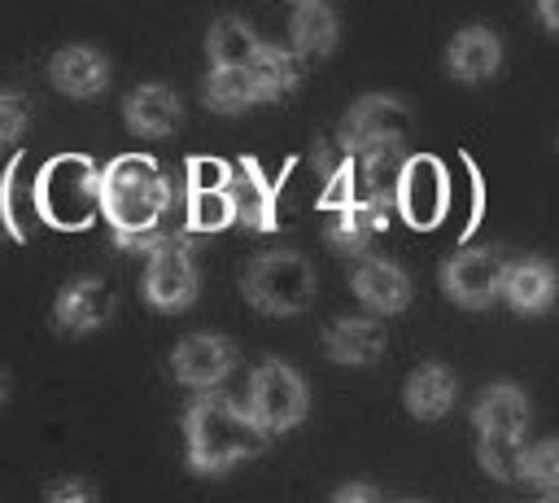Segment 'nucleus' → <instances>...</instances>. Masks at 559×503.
<instances>
[{
  "label": "nucleus",
  "instance_id": "obj_5",
  "mask_svg": "<svg viewBox=\"0 0 559 503\" xmlns=\"http://www.w3.org/2000/svg\"><path fill=\"white\" fill-rule=\"evenodd\" d=\"M44 214H52L61 227H79L100 206V171L83 157H61L39 179Z\"/></svg>",
  "mask_w": 559,
  "mask_h": 503
},
{
  "label": "nucleus",
  "instance_id": "obj_9",
  "mask_svg": "<svg viewBox=\"0 0 559 503\" xmlns=\"http://www.w3.org/2000/svg\"><path fill=\"white\" fill-rule=\"evenodd\" d=\"M445 201H450L445 166L437 157H406L393 188V206L402 210V219L415 227H432L445 214Z\"/></svg>",
  "mask_w": 559,
  "mask_h": 503
},
{
  "label": "nucleus",
  "instance_id": "obj_27",
  "mask_svg": "<svg viewBox=\"0 0 559 503\" xmlns=\"http://www.w3.org/2000/svg\"><path fill=\"white\" fill-rule=\"evenodd\" d=\"M524 481L542 494H559V437H542L524 446Z\"/></svg>",
  "mask_w": 559,
  "mask_h": 503
},
{
  "label": "nucleus",
  "instance_id": "obj_35",
  "mask_svg": "<svg viewBox=\"0 0 559 503\" xmlns=\"http://www.w3.org/2000/svg\"><path fill=\"white\" fill-rule=\"evenodd\" d=\"M4 398H9V376L0 372V407H4Z\"/></svg>",
  "mask_w": 559,
  "mask_h": 503
},
{
  "label": "nucleus",
  "instance_id": "obj_31",
  "mask_svg": "<svg viewBox=\"0 0 559 503\" xmlns=\"http://www.w3.org/2000/svg\"><path fill=\"white\" fill-rule=\"evenodd\" d=\"M231 179V166L218 157H192L188 162V188H223Z\"/></svg>",
  "mask_w": 559,
  "mask_h": 503
},
{
  "label": "nucleus",
  "instance_id": "obj_23",
  "mask_svg": "<svg viewBox=\"0 0 559 503\" xmlns=\"http://www.w3.org/2000/svg\"><path fill=\"white\" fill-rule=\"evenodd\" d=\"M201 101L214 114H240V109L258 105V83H253L249 66H210V74L201 83Z\"/></svg>",
  "mask_w": 559,
  "mask_h": 503
},
{
  "label": "nucleus",
  "instance_id": "obj_19",
  "mask_svg": "<svg viewBox=\"0 0 559 503\" xmlns=\"http://www.w3.org/2000/svg\"><path fill=\"white\" fill-rule=\"evenodd\" d=\"M459 398V376L445 367V363H424L406 376V389H402V402L415 420H441Z\"/></svg>",
  "mask_w": 559,
  "mask_h": 503
},
{
  "label": "nucleus",
  "instance_id": "obj_17",
  "mask_svg": "<svg viewBox=\"0 0 559 503\" xmlns=\"http://www.w3.org/2000/svg\"><path fill=\"white\" fill-rule=\"evenodd\" d=\"M502 297L515 315H546L559 297V271L542 258H524V262H511L507 267V280H502Z\"/></svg>",
  "mask_w": 559,
  "mask_h": 503
},
{
  "label": "nucleus",
  "instance_id": "obj_34",
  "mask_svg": "<svg viewBox=\"0 0 559 503\" xmlns=\"http://www.w3.org/2000/svg\"><path fill=\"white\" fill-rule=\"evenodd\" d=\"M537 17H542L546 31L559 35V0H537Z\"/></svg>",
  "mask_w": 559,
  "mask_h": 503
},
{
  "label": "nucleus",
  "instance_id": "obj_21",
  "mask_svg": "<svg viewBox=\"0 0 559 503\" xmlns=\"http://www.w3.org/2000/svg\"><path fill=\"white\" fill-rule=\"evenodd\" d=\"M288 35H293V48L301 57H328L341 39V26H336V13L323 0H297Z\"/></svg>",
  "mask_w": 559,
  "mask_h": 503
},
{
  "label": "nucleus",
  "instance_id": "obj_4",
  "mask_svg": "<svg viewBox=\"0 0 559 503\" xmlns=\"http://www.w3.org/2000/svg\"><path fill=\"white\" fill-rule=\"evenodd\" d=\"M249 411L266 424V433H284V429L301 424L306 411H310L306 376L293 372V367L280 363V359L258 363L253 376H249Z\"/></svg>",
  "mask_w": 559,
  "mask_h": 503
},
{
  "label": "nucleus",
  "instance_id": "obj_29",
  "mask_svg": "<svg viewBox=\"0 0 559 503\" xmlns=\"http://www.w3.org/2000/svg\"><path fill=\"white\" fill-rule=\"evenodd\" d=\"M358 201V166L354 157L345 153V162L323 179V192H319V210H345Z\"/></svg>",
  "mask_w": 559,
  "mask_h": 503
},
{
  "label": "nucleus",
  "instance_id": "obj_13",
  "mask_svg": "<svg viewBox=\"0 0 559 503\" xmlns=\"http://www.w3.org/2000/svg\"><path fill=\"white\" fill-rule=\"evenodd\" d=\"M48 79L61 96H74V101L100 96L109 87V57L100 48H87V44H66L48 61Z\"/></svg>",
  "mask_w": 559,
  "mask_h": 503
},
{
  "label": "nucleus",
  "instance_id": "obj_2",
  "mask_svg": "<svg viewBox=\"0 0 559 503\" xmlns=\"http://www.w3.org/2000/svg\"><path fill=\"white\" fill-rule=\"evenodd\" d=\"M170 201H175L170 179L144 153H122L100 171V210L114 223V232L157 227Z\"/></svg>",
  "mask_w": 559,
  "mask_h": 503
},
{
  "label": "nucleus",
  "instance_id": "obj_26",
  "mask_svg": "<svg viewBox=\"0 0 559 503\" xmlns=\"http://www.w3.org/2000/svg\"><path fill=\"white\" fill-rule=\"evenodd\" d=\"M236 223V206H231V188H188V227L197 232H218Z\"/></svg>",
  "mask_w": 559,
  "mask_h": 503
},
{
  "label": "nucleus",
  "instance_id": "obj_24",
  "mask_svg": "<svg viewBox=\"0 0 559 503\" xmlns=\"http://www.w3.org/2000/svg\"><path fill=\"white\" fill-rule=\"evenodd\" d=\"M258 48H262L258 31H253L245 17H236V13L218 17V22L210 26V35H205L210 66H249V61L258 57Z\"/></svg>",
  "mask_w": 559,
  "mask_h": 503
},
{
  "label": "nucleus",
  "instance_id": "obj_12",
  "mask_svg": "<svg viewBox=\"0 0 559 503\" xmlns=\"http://www.w3.org/2000/svg\"><path fill=\"white\" fill-rule=\"evenodd\" d=\"M349 289H354V297H358L371 315H397V311H406V302H411V280H406V271H402L397 262H389V258H376V254L358 258V267L349 271Z\"/></svg>",
  "mask_w": 559,
  "mask_h": 503
},
{
  "label": "nucleus",
  "instance_id": "obj_18",
  "mask_svg": "<svg viewBox=\"0 0 559 503\" xmlns=\"http://www.w3.org/2000/svg\"><path fill=\"white\" fill-rule=\"evenodd\" d=\"M231 206H236V223L245 227H258V232H271L275 227V188L266 184V175L258 171V162H236L231 166Z\"/></svg>",
  "mask_w": 559,
  "mask_h": 503
},
{
  "label": "nucleus",
  "instance_id": "obj_22",
  "mask_svg": "<svg viewBox=\"0 0 559 503\" xmlns=\"http://www.w3.org/2000/svg\"><path fill=\"white\" fill-rule=\"evenodd\" d=\"M249 74L258 83V101H284L301 83V52L297 48L262 44L258 57L249 61Z\"/></svg>",
  "mask_w": 559,
  "mask_h": 503
},
{
  "label": "nucleus",
  "instance_id": "obj_14",
  "mask_svg": "<svg viewBox=\"0 0 559 503\" xmlns=\"http://www.w3.org/2000/svg\"><path fill=\"white\" fill-rule=\"evenodd\" d=\"M57 324L70 328V332H96L114 319V293L105 280L96 276H79L70 280L61 293H57V306H52Z\"/></svg>",
  "mask_w": 559,
  "mask_h": 503
},
{
  "label": "nucleus",
  "instance_id": "obj_15",
  "mask_svg": "<svg viewBox=\"0 0 559 503\" xmlns=\"http://www.w3.org/2000/svg\"><path fill=\"white\" fill-rule=\"evenodd\" d=\"M445 70L459 83H485L502 70V39L489 26H463L445 44Z\"/></svg>",
  "mask_w": 559,
  "mask_h": 503
},
{
  "label": "nucleus",
  "instance_id": "obj_8",
  "mask_svg": "<svg viewBox=\"0 0 559 503\" xmlns=\"http://www.w3.org/2000/svg\"><path fill=\"white\" fill-rule=\"evenodd\" d=\"M197 289H201V276H197L192 254L183 249V236H175L170 245H162L157 254H148V267H144V302L153 311L179 315V311H188L197 302Z\"/></svg>",
  "mask_w": 559,
  "mask_h": 503
},
{
  "label": "nucleus",
  "instance_id": "obj_3",
  "mask_svg": "<svg viewBox=\"0 0 559 503\" xmlns=\"http://www.w3.org/2000/svg\"><path fill=\"white\" fill-rule=\"evenodd\" d=\"M240 289H245L249 306L262 311V315H297L314 297V267L293 249L258 254L245 267Z\"/></svg>",
  "mask_w": 559,
  "mask_h": 503
},
{
  "label": "nucleus",
  "instance_id": "obj_16",
  "mask_svg": "<svg viewBox=\"0 0 559 503\" xmlns=\"http://www.w3.org/2000/svg\"><path fill=\"white\" fill-rule=\"evenodd\" d=\"M384 346H389V332H384V324L371 319V315H341V319L328 324V332H323V350H328L336 363H345V367H367V363H376V359L384 354Z\"/></svg>",
  "mask_w": 559,
  "mask_h": 503
},
{
  "label": "nucleus",
  "instance_id": "obj_32",
  "mask_svg": "<svg viewBox=\"0 0 559 503\" xmlns=\"http://www.w3.org/2000/svg\"><path fill=\"white\" fill-rule=\"evenodd\" d=\"M44 499L48 503H92L96 499V486H87V481H52L48 490H44Z\"/></svg>",
  "mask_w": 559,
  "mask_h": 503
},
{
  "label": "nucleus",
  "instance_id": "obj_20",
  "mask_svg": "<svg viewBox=\"0 0 559 503\" xmlns=\"http://www.w3.org/2000/svg\"><path fill=\"white\" fill-rule=\"evenodd\" d=\"M472 420H476L480 433H524L528 420H533L528 394L520 385H507V381L485 385L480 398H476V407H472Z\"/></svg>",
  "mask_w": 559,
  "mask_h": 503
},
{
  "label": "nucleus",
  "instance_id": "obj_30",
  "mask_svg": "<svg viewBox=\"0 0 559 503\" xmlns=\"http://www.w3.org/2000/svg\"><path fill=\"white\" fill-rule=\"evenodd\" d=\"M26 122H31V105H26V96H17V92H0V149L17 144L22 131H26Z\"/></svg>",
  "mask_w": 559,
  "mask_h": 503
},
{
  "label": "nucleus",
  "instance_id": "obj_7",
  "mask_svg": "<svg viewBox=\"0 0 559 503\" xmlns=\"http://www.w3.org/2000/svg\"><path fill=\"white\" fill-rule=\"evenodd\" d=\"M406 127H411V109L397 96L371 92V96L349 105V114L336 131V144L345 153H362V149H376V144H402Z\"/></svg>",
  "mask_w": 559,
  "mask_h": 503
},
{
  "label": "nucleus",
  "instance_id": "obj_28",
  "mask_svg": "<svg viewBox=\"0 0 559 503\" xmlns=\"http://www.w3.org/2000/svg\"><path fill=\"white\" fill-rule=\"evenodd\" d=\"M323 236H328V245H336V249H345V254H362L376 232L367 227V219L358 214V206H345V210H332Z\"/></svg>",
  "mask_w": 559,
  "mask_h": 503
},
{
  "label": "nucleus",
  "instance_id": "obj_10",
  "mask_svg": "<svg viewBox=\"0 0 559 503\" xmlns=\"http://www.w3.org/2000/svg\"><path fill=\"white\" fill-rule=\"evenodd\" d=\"M236 367V346L214 332H192L170 350V376L183 389H218Z\"/></svg>",
  "mask_w": 559,
  "mask_h": 503
},
{
  "label": "nucleus",
  "instance_id": "obj_33",
  "mask_svg": "<svg viewBox=\"0 0 559 503\" xmlns=\"http://www.w3.org/2000/svg\"><path fill=\"white\" fill-rule=\"evenodd\" d=\"M332 499H336V503H376V499H384V490H376V486H367V481H349V486H341Z\"/></svg>",
  "mask_w": 559,
  "mask_h": 503
},
{
  "label": "nucleus",
  "instance_id": "obj_25",
  "mask_svg": "<svg viewBox=\"0 0 559 503\" xmlns=\"http://www.w3.org/2000/svg\"><path fill=\"white\" fill-rule=\"evenodd\" d=\"M524 433H480L476 459L493 481H524Z\"/></svg>",
  "mask_w": 559,
  "mask_h": 503
},
{
  "label": "nucleus",
  "instance_id": "obj_1",
  "mask_svg": "<svg viewBox=\"0 0 559 503\" xmlns=\"http://www.w3.org/2000/svg\"><path fill=\"white\" fill-rule=\"evenodd\" d=\"M183 433H188V468L201 477L231 472L236 464L253 459L266 442V424L249 411V402L240 407L214 389H205V398L192 402V411L183 416Z\"/></svg>",
  "mask_w": 559,
  "mask_h": 503
},
{
  "label": "nucleus",
  "instance_id": "obj_6",
  "mask_svg": "<svg viewBox=\"0 0 559 503\" xmlns=\"http://www.w3.org/2000/svg\"><path fill=\"white\" fill-rule=\"evenodd\" d=\"M502 280H507V258L498 249H459L441 267V289L463 311H485L489 302H498Z\"/></svg>",
  "mask_w": 559,
  "mask_h": 503
},
{
  "label": "nucleus",
  "instance_id": "obj_11",
  "mask_svg": "<svg viewBox=\"0 0 559 503\" xmlns=\"http://www.w3.org/2000/svg\"><path fill=\"white\" fill-rule=\"evenodd\" d=\"M122 118H127V131L140 140H166L183 127V101L166 83H140L127 92Z\"/></svg>",
  "mask_w": 559,
  "mask_h": 503
}]
</instances>
